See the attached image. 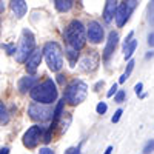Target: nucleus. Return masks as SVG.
I'll use <instances>...</instances> for the list:
<instances>
[{"label":"nucleus","mask_w":154,"mask_h":154,"mask_svg":"<svg viewBox=\"0 0 154 154\" xmlns=\"http://www.w3.org/2000/svg\"><path fill=\"white\" fill-rule=\"evenodd\" d=\"M31 97L32 100L38 102V103H45V105H49V103H54L57 100V88H56V83L48 79L42 83H37L32 89H31Z\"/></svg>","instance_id":"f257e3e1"},{"label":"nucleus","mask_w":154,"mask_h":154,"mask_svg":"<svg viewBox=\"0 0 154 154\" xmlns=\"http://www.w3.org/2000/svg\"><path fill=\"white\" fill-rule=\"evenodd\" d=\"M65 40L68 42V45L79 51L85 46V26L82 25L80 20H71L69 25L65 29Z\"/></svg>","instance_id":"f03ea898"},{"label":"nucleus","mask_w":154,"mask_h":154,"mask_svg":"<svg viewBox=\"0 0 154 154\" xmlns=\"http://www.w3.org/2000/svg\"><path fill=\"white\" fill-rule=\"evenodd\" d=\"M43 54H45V59H46V63H48V68L51 71H60L62 66H63V56H62V48L59 43L56 42H49L45 45L43 48Z\"/></svg>","instance_id":"7ed1b4c3"},{"label":"nucleus","mask_w":154,"mask_h":154,"mask_svg":"<svg viewBox=\"0 0 154 154\" xmlns=\"http://www.w3.org/2000/svg\"><path fill=\"white\" fill-rule=\"evenodd\" d=\"M88 94V86L85 82L82 80H72L68 86H66V91H65V99L68 103L71 105H79L86 99Z\"/></svg>","instance_id":"20e7f679"},{"label":"nucleus","mask_w":154,"mask_h":154,"mask_svg":"<svg viewBox=\"0 0 154 154\" xmlns=\"http://www.w3.org/2000/svg\"><path fill=\"white\" fill-rule=\"evenodd\" d=\"M35 49V40H34V35L29 29H23L22 32V38H20V45L19 49L16 53V60L19 63L26 62V59L29 57V54Z\"/></svg>","instance_id":"39448f33"},{"label":"nucleus","mask_w":154,"mask_h":154,"mask_svg":"<svg viewBox=\"0 0 154 154\" xmlns=\"http://www.w3.org/2000/svg\"><path fill=\"white\" fill-rule=\"evenodd\" d=\"M137 6V0H123L120 3V6H117L116 9V22H117V26L122 28L123 25L130 20V16L133 14V11Z\"/></svg>","instance_id":"423d86ee"},{"label":"nucleus","mask_w":154,"mask_h":154,"mask_svg":"<svg viewBox=\"0 0 154 154\" xmlns=\"http://www.w3.org/2000/svg\"><path fill=\"white\" fill-rule=\"evenodd\" d=\"M28 114L32 120H37V122H45L48 119H51L53 116V109H51L48 105L45 103H32L29 108H28Z\"/></svg>","instance_id":"0eeeda50"},{"label":"nucleus","mask_w":154,"mask_h":154,"mask_svg":"<svg viewBox=\"0 0 154 154\" xmlns=\"http://www.w3.org/2000/svg\"><path fill=\"white\" fill-rule=\"evenodd\" d=\"M42 134H43V128L42 126H38V125L31 126L23 136V145L26 148H35L37 143L40 142Z\"/></svg>","instance_id":"6e6552de"},{"label":"nucleus","mask_w":154,"mask_h":154,"mask_svg":"<svg viewBox=\"0 0 154 154\" xmlns=\"http://www.w3.org/2000/svg\"><path fill=\"white\" fill-rule=\"evenodd\" d=\"M86 35H88V40L91 43H100L103 40V28H102V25L96 20L89 22L88 29H86Z\"/></svg>","instance_id":"1a4fd4ad"},{"label":"nucleus","mask_w":154,"mask_h":154,"mask_svg":"<svg viewBox=\"0 0 154 154\" xmlns=\"http://www.w3.org/2000/svg\"><path fill=\"white\" fill-rule=\"evenodd\" d=\"M99 65V54L96 53V51H91L89 54H86L82 60H80V69L82 71H93L96 69Z\"/></svg>","instance_id":"9d476101"},{"label":"nucleus","mask_w":154,"mask_h":154,"mask_svg":"<svg viewBox=\"0 0 154 154\" xmlns=\"http://www.w3.org/2000/svg\"><path fill=\"white\" fill-rule=\"evenodd\" d=\"M42 53L43 51H40V49H34L29 54V57L26 59V71L28 72H35V69L38 68V65L42 62Z\"/></svg>","instance_id":"9b49d317"},{"label":"nucleus","mask_w":154,"mask_h":154,"mask_svg":"<svg viewBox=\"0 0 154 154\" xmlns=\"http://www.w3.org/2000/svg\"><path fill=\"white\" fill-rule=\"evenodd\" d=\"M117 43H119V34L117 32H109V35H108V40H106V46H105V51H103V57H105V60H108L111 56H112V53H114V49H116V46H117Z\"/></svg>","instance_id":"f8f14e48"},{"label":"nucleus","mask_w":154,"mask_h":154,"mask_svg":"<svg viewBox=\"0 0 154 154\" xmlns=\"http://www.w3.org/2000/svg\"><path fill=\"white\" fill-rule=\"evenodd\" d=\"M9 6H11V11L14 12L16 17H19V19H22L25 14H26V9H28L25 0H11Z\"/></svg>","instance_id":"ddd939ff"},{"label":"nucleus","mask_w":154,"mask_h":154,"mask_svg":"<svg viewBox=\"0 0 154 154\" xmlns=\"http://www.w3.org/2000/svg\"><path fill=\"white\" fill-rule=\"evenodd\" d=\"M37 85V77L34 75H29V77H23V79H20L19 82V89H20V93L25 94V93H31V89Z\"/></svg>","instance_id":"4468645a"},{"label":"nucleus","mask_w":154,"mask_h":154,"mask_svg":"<svg viewBox=\"0 0 154 154\" xmlns=\"http://www.w3.org/2000/svg\"><path fill=\"white\" fill-rule=\"evenodd\" d=\"M116 9H117V0H106L105 9H103V19L105 22H111L116 16Z\"/></svg>","instance_id":"2eb2a0df"},{"label":"nucleus","mask_w":154,"mask_h":154,"mask_svg":"<svg viewBox=\"0 0 154 154\" xmlns=\"http://www.w3.org/2000/svg\"><path fill=\"white\" fill-rule=\"evenodd\" d=\"M56 9L60 12H66L72 8V0H54Z\"/></svg>","instance_id":"dca6fc26"},{"label":"nucleus","mask_w":154,"mask_h":154,"mask_svg":"<svg viewBox=\"0 0 154 154\" xmlns=\"http://www.w3.org/2000/svg\"><path fill=\"white\" fill-rule=\"evenodd\" d=\"M136 46H137V42L136 40H130L128 43H125L123 46V53H125V59H131L133 53L136 51Z\"/></svg>","instance_id":"f3484780"},{"label":"nucleus","mask_w":154,"mask_h":154,"mask_svg":"<svg viewBox=\"0 0 154 154\" xmlns=\"http://www.w3.org/2000/svg\"><path fill=\"white\" fill-rule=\"evenodd\" d=\"M63 105H65V99L60 100L59 103H57V106H56V111H54V122H53V125H51V130H54V126L57 125L60 116H62V111H63Z\"/></svg>","instance_id":"a211bd4d"},{"label":"nucleus","mask_w":154,"mask_h":154,"mask_svg":"<svg viewBox=\"0 0 154 154\" xmlns=\"http://www.w3.org/2000/svg\"><path fill=\"white\" fill-rule=\"evenodd\" d=\"M8 122H9V114H8V109H6V106L3 105V102L0 100V123L5 125V123H8Z\"/></svg>","instance_id":"6ab92c4d"},{"label":"nucleus","mask_w":154,"mask_h":154,"mask_svg":"<svg viewBox=\"0 0 154 154\" xmlns=\"http://www.w3.org/2000/svg\"><path fill=\"white\" fill-rule=\"evenodd\" d=\"M133 68H134V60H130V62H128V66H126V71H125V74L120 77V83H123L126 79H128V77H130V74H131V71H133Z\"/></svg>","instance_id":"aec40b11"},{"label":"nucleus","mask_w":154,"mask_h":154,"mask_svg":"<svg viewBox=\"0 0 154 154\" xmlns=\"http://www.w3.org/2000/svg\"><path fill=\"white\" fill-rule=\"evenodd\" d=\"M148 20L151 25H154V0H151L148 5Z\"/></svg>","instance_id":"412c9836"},{"label":"nucleus","mask_w":154,"mask_h":154,"mask_svg":"<svg viewBox=\"0 0 154 154\" xmlns=\"http://www.w3.org/2000/svg\"><path fill=\"white\" fill-rule=\"evenodd\" d=\"M154 151V140H149V142H146L145 148H143V154H149Z\"/></svg>","instance_id":"4be33fe9"},{"label":"nucleus","mask_w":154,"mask_h":154,"mask_svg":"<svg viewBox=\"0 0 154 154\" xmlns=\"http://www.w3.org/2000/svg\"><path fill=\"white\" fill-rule=\"evenodd\" d=\"M106 109H108V106H106L105 102H100V103L97 105V108H96L97 114H105V112H106Z\"/></svg>","instance_id":"5701e85b"},{"label":"nucleus","mask_w":154,"mask_h":154,"mask_svg":"<svg viewBox=\"0 0 154 154\" xmlns=\"http://www.w3.org/2000/svg\"><path fill=\"white\" fill-rule=\"evenodd\" d=\"M123 99H125V91L123 89H120V91L116 94V97H114V102H117V103H120V102H123Z\"/></svg>","instance_id":"b1692460"},{"label":"nucleus","mask_w":154,"mask_h":154,"mask_svg":"<svg viewBox=\"0 0 154 154\" xmlns=\"http://www.w3.org/2000/svg\"><path fill=\"white\" fill-rule=\"evenodd\" d=\"M122 112H123L122 109H117V111H116L114 116H112V119H111V122H112V123H117L119 119H120V116H122Z\"/></svg>","instance_id":"393cba45"},{"label":"nucleus","mask_w":154,"mask_h":154,"mask_svg":"<svg viewBox=\"0 0 154 154\" xmlns=\"http://www.w3.org/2000/svg\"><path fill=\"white\" fill-rule=\"evenodd\" d=\"M65 154H80V148H69Z\"/></svg>","instance_id":"a878e982"},{"label":"nucleus","mask_w":154,"mask_h":154,"mask_svg":"<svg viewBox=\"0 0 154 154\" xmlns=\"http://www.w3.org/2000/svg\"><path fill=\"white\" fill-rule=\"evenodd\" d=\"M116 91H117V85L114 83V85L111 86V89H109V91H108V97H111L112 94H116Z\"/></svg>","instance_id":"bb28decb"},{"label":"nucleus","mask_w":154,"mask_h":154,"mask_svg":"<svg viewBox=\"0 0 154 154\" xmlns=\"http://www.w3.org/2000/svg\"><path fill=\"white\" fill-rule=\"evenodd\" d=\"M38 154H54L53 149H49V148H42L40 151H38Z\"/></svg>","instance_id":"cd10ccee"},{"label":"nucleus","mask_w":154,"mask_h":154,"mask_svg":"<svg viewBox=\"0 0 154 154\" xmlns=\"http://www.w3.org/2000/svg\"><path fill=\"white\" fill-rule=\"evenodd\" d=\"M148 45H149V46H154V32H151V34L148 35Z\"/></svg>","instance_id":"c85d7f7f"},{"label":"nucleus","mask_w":154,"mask_h":154,"mask_svg":"<svg viewBox=\"0 0 154 154\" xmlns=\"http://www.w3.org/2000/svg\"><path fill=\"white\" fill-rule=\"evenodd\" d=\"M142 93V83H137L136 85V94H140Z\"/></svg>","instance_id":"c756f323"},{"label":"nucleus","mask_w":154,"mask_h":154,"mask_svg":"<svg viewBox=\"0 0 154 154\" xmlns=\"http://www.w3.org/2000/svg\"><path fill=\"white\" fill-rule=\"evenodd\" d=\"M8 152H9L8 148H2V149H0V154H8Z\"/></svg>","instance_id":"7c9ffc66"},{"label":"nucleus","mask_w":154,"mask_h":154,"mask_svg":"<svg viewBox=\"0 0 154 154\" xmlns=\"http://www.w3.org/2000/svg\"><path fill=\"white\" fill-rule=\"evenodd\" d=\"M111 152H112V146H108L106 151H105V154H111Z\"/></svg>","instance_id":"2f4dec72"},{"label":"nucleus","mask_w":154,"mask_h":154,"mask_svg":"<svg viewBox=\"0 0 154 154\" xmlns=\"http://www.w3.org/2000/svg\"><path fill=\"white\" fill-rule=\"evenodd\" d=\"M152 56H154V53L151 51V53H148V54H146V59H149V57H152Z\"/></svg>","instance_id":"473e14b6"},{"label":"nucleus","mask_w":154,"mask_h":154,"mask_svg":"<svg viewBox=\"0 0 154 154\" xmlns=\"http://www.w3.org/2000/svg\"><path fill=\"white\" fill-rule=\"evenodd\" d=\"M0 9H3V5H2V0H0Z\"/></svg>","instance_id":"72a5a7b5"}]
</instances>
